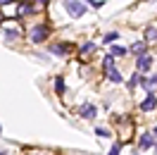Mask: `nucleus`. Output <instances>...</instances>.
Wrapping results in <instances>:
<instances>
[{
	"instance_id": "f257e3e1",
	"label": "nucleus",
	"mask_w": 157,
	"mask_h": 155,
	"mask_svg": "<svg viewBox=\"0 0 157 155\" xmlns=\"http://www.w3.org/2000/svg\"><path fill=\"white\" fill-rule=\"evenodd\" d=\"M102 65H105V72H107V79H109V81H114V84H121V81H124L121 72H119V69H114V58H112V55H107Z\"/></svg>"
},
{
	"instance_id": "f03ea898",
	"label": "nucleus",
	"mask_w": 157,
	"mask_h": 155,
	"mask_svg": "<svg viewBox=\"0 0 157 155\" xmlns=\"http://www.w3.org/2000/svg\"><path fill=\"white\" fill-rule=\"evenodd\" d=\"M64 10H67L74 19H78V17L86 14V5H83L81 0H64Z\"/></svg>"
},
{
	"instance_id": "7ed1b4c3",
	"label": "nucleus",
	"mask_w": 157,
	"mask_h": 155,
	"mask_svg": "<svg viewBox=\"0 0 157 155\" xmlns=\"http://www.w3.org/2000/svg\"><path fill=\"white\" fill-rule=\"evenodd\" d=\"M48 36H50L48 26H33V29H31V41H33V43H43Z\"/></svg>"
},
{
	"instance_id": "20e7f679",
	"label": "nucleus",
	"mask_w": 157,
	"mask_h": 155,
	"mask_svg": "<svg viewBox=\"0 0 157 155\" xmlns=\"http://www.w3.org/2000/svg\"><path fill=\"white\" fill-rule=\"evenodd\" d=\"M150 65H152V58H150L147 53H143V55H138V58H136V69H138V72L150 69Z\"/></svg>"
},
{
	"instance_id": "39448f33",
	"label": "nucleus",
	"mask_w": 157,
	"mask_h": 155,
	"mask_svg": "<svg viewBox=\"0 0 157 155\" xmlns=\"http://www.w3.org/2000/svg\"><path fill=\"white\" fill-rule=\"evenodd\" d=\"M78 115L83 117V119H93V117L98 115V107H95V105H90V103H86V105H81V107H78Z\"/></svg>"
},
{
	"instance_id": "423d86ee",
	"label": "nucleus",
	"mask_w": 157,
	"mask_h": 155,
	"mask_svg": "<svg viewBox=\"0 0 157 155\" xmlns=\"http://www.w3.org/2000/svg\"><path fill=\"white\" fill-rule=\"evenodd\" d=\"M155 105H157V98H155V93H152V91H147V98L143 100V103H140V110H143V112H150V110H152Z\"/></svg>"
},
{
	"instance_id": "0eeeda50",
	"label": "nucleus",
	"mask_w": 157,
	"mask_h": 155,
	"mask_svg": "<svg viewBox=\"0 0 157 155\" xmlns=\"http://www.w3.org/2000/svg\"><path fill=\"white\" fill-rule=\"evenodd\" d=\"M50 53H55V55H67L69 46H67V43H55V46L50 48Z\"/></svg>"
},
{
	"instance_id": "6e6552de",
	"label": "nucleus",
	"mask_w": 157,
	"mask_h": 155,
	"mask_svg": "<svg viewBox=\"0 0 157 155\" xmlns=\"http://www.w3.org/2000/svg\"><path fill=\"white\" fill-rule=\"evenodd\" d=\"M145 41H136V43H133V46H131V53H133V55H143V53H145Z\"/></svg>"
},
{
	"instance_id": "1a4fd4ad",
	"label": "nucleus",
	"mask_w": 157,
	"mask_h": 155,
	"mask_svg": "<svg viewBox=\"0 0 157 155\" xmlns=\"http://www.w3.org/2000/svg\"><path fill=\"white\" fill-rule=\"evenodd\" d=\"M152 143H155V136L152 134H143L140 136V148H150Z\"/></svg>"
},
{
	"instance_id": "9d476101",
	"label": "nucleus",
	"mask_w": 157,
	"mask_h": 155,
	"mask_svg": "<svg viewBox=\"0 0 157 155\" xmlns=\"http://www.w3.org/2000/svg\"><path fill=\"white\" fill-rule=\"evenodd\" d=\"M126 53H128L126 48H121V46H114V48H112V53H109V55H112V58H124Z\"/></svg>"
},
{
	"instance_id": "9b49d317",
	"label": "nucleus",
	"mask_w": 157,
	"mask_h": 155,
	"mask_svg": "<svg viewBox=\"0 0 157 155\" xmlns=\"http://www.w3.org/2000/svg\"><path fill=\"white\" fill-rule=\"evenodd\" d=\"M152 41H157V29H147L145 31V43H152Z\"/></svg>"
},
{
	"instance_id": "f8f14e48",
	"label": "nucleus",
	"mask_w": 157,
	"mask_h": 155,
	"mask_svg": "<svg viewBox=\"0 0 157 155\" xmlns=\"http://www.w3.org/2000/svg\"><path fill=\"white\" fill-rule=\"evenodd\" d=\"M138 84H143V86L150 91L152 86H157V77H150V79H145V81H138Z\"/></svg>"
},
{
	"instance_id": "ddd939ff",
	"label": "nucleus",
	"mask_w": 157,
	"mask_h": 155,
	"mask_svg": "<svg viewBox=\"0 0 157 155\" xmlns=\"http://www.w3.org/2000/svg\"><path fill=\"white\" fill-rule=\"evenodd\" d=\"M117 38H119V34H117V31H109V34H107V36H105L102 41H105V43H114Z\"/></svg>"
},
{
	"instance_id": "4468645a",
	"label": "nucleus",
	"mask_w": 157,
	"mask_h": 155,
	"mask_svg": "<svg viewBox=\"0 0 157 155\" xmlns=\"http://www.w3.org/2000/svg\"><path fill=\"white\" fill-rule=\"evenodd\" d=\"M55 91H57V93H62V91H64V79H62V77L55 79Z\"/></svg>"
},
{
	"instance_id": "2eb2a0df",
	"label": "nucleus",
	"mask_w": 157,
	"mask_h": 155,
	"mask_svg": "<svg viewBox=\"0 0 157 155\" xmlns=\"http://www.w3.org/2000/svg\"><path fill=\"white\" fill-rule=\"evenodd\" d=\"M95 134H98L100 138H109V136H112V134L107 131V129H95Z\"/></svg>"
},
{
	"instance_id": "dca6fc26",
	"label": "nucleus",
	"mask_w": 157,
	"mask_h": 155,
	"mask_svg": "<svg viewBox=\"0 0 157 155\" xmlns=\"http://www.w3.org/2000/svg\"><path fill=\"white\" fill-rule=\"evenodd\" d=\"M5 34H7V38H19V31H14V29H7Z\"/></svg>"
},
{
	"instance_id": "f3484780",
	"label": "nucleus",
	"mask_w": 157,
	"mask_h": 155,
	"mask_svg": "<svg viewBox=\"0 0 157 155\" xmlns=\"http://www.w3.org/2000/svg\"><path fill=\"white\" fill-rule=\"evenodd\" d=\"M119 150H121V143H114L112 150H109V155H119Z\"/></svg>"
},
{
	"instance_id": "a211bd4d",
	"label": "nucleus",
	"mask_w": 157,
	"mask_h": 155,
	"mask_svg": "<svg viewBox=\"0 0 157 155\" xmlns=\"http://www.w3.org/2000/svg\"><path fill=\"white\" fill-rule=\"evenodd\" d=\"M93 48H95L93 43H83V46H81V53H88V50H93Z\"/></svg>"
},
{
	"instance_id": "6ab92c4d",
	"label": "nucleus",
	"mask_w": 157,
	"mask_h": 155,
	"mask_svg": "<svg viewBox=\"0 0 157 155\" xmlns=\"http://www.w3.org/2000/svg\"><path fill=\"white\" fill-rule=\"evenodd\" d=\"M90 5H93V7H102V5H105V2H102V0H88Z\"/></svg>"
},
{
	"instance_id": "aec40b11",
	"label": "nucleus",
	"mask_w": 157,
	"mask_h": 155,
	"mask_svg": "<svg viewBox=\"0 0 157 155\" xmlns=\"http://www.w3.org/2000/svg\"><path fill=\"white\" fill-rule=\"evenodd\" d=\"M138 81H140V79H138V74H133V79L128 81V86H138Z\"/></svg>"
},
{
	"instance_id": "412c9836",
	"label": "nucleus",
	"mask_w": 157,
	"mask_h": 155,
	"mask_svg": "<svg viewBox=\"0 0 157 155\" xmlns=\"http://www.w3.org/2000/svg\"><path fill=\"white\" fill-rule=\"evenodd\" d=\"M12 0H0V5H10Z\"/></svg>"
},
{
	"instance_id": "4be33fe9",
	"label": "nucleus",
	"mask_w": 157,
	"mask_h": 155,
	"mask_svg": "<svg viewBox=\"0 0 157 155\" xmlns=\"http://www.w3.org/2000/svg\"><path fill=\"white\" fill-rule=\"evenodd\" d=\"M152 136H157V126H155V131H152Z\"/></svg>"
},
{
	"instance_id": "5701e85b",
	"label": "nucleus",
	"mask_w": 157,
	"mask_h": 155,
	"mask_svg": "<svg viewBox=\"0 0 157 155\" xmlns=\"http://www.w3.org/2000/svg\"><path fill=\"white\" fill-rule=\"evenodd\" d=\"M38 2H43V5H45V2H48V0H38Z\"/></svg>"
},
{
	"instance_id": "b1692460",
	"label": "nucleus",
	"mask_w": 157,
	"mask_h": 155,
	"mask_svg": "<svg viewBox=\"0 0 157 155\" xmlns=\"http://www.w3.org/2000/svg\"><path fill=\"white\" fill-rule=\"evenodd\" d=\"M152 145H155V153H157V143H152Z\"/></svg>"
}]
</instances>
